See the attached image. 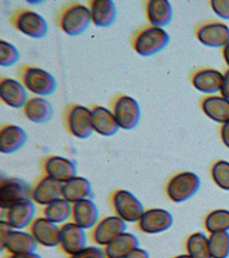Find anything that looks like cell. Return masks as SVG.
<instances>
[{
  "mask_svg": "<svg viewBox=\"0 0 229 258\" xmlns=\"http://www.w3.org/2000/svg\"><path fill=\"white\" fill-rule=\"evenodd\" d=\"M55 23L61 31L71 36L83 33L91 23L88 7L79 2H68L55 14Z\"/></svg>",
  "mask_w": 229,
  "mask_h": 258,
  "instance_id": "obj_1",
  "label": "cell"
},
{
  "mask_svg": "<svg viewBox=\"0 0 229 258\" xmlns=\"http://www.w3.org/2000/svg\"><path fill=\"white\" fill-rule=\"evenodd\" d=\"M170 39V36L164 28L149 24H144L132 32L130 44L136 53L148 56L164 49Z\"/></svg>",
  "mask_w": 229,
  "mask_h": 258,
  "instance_id": "obj_2",
  "label": "cell"
},
{
  "mask_svg": "<svg viewBox=\"0 0 229 258\" xmlns=\"http://www.w3.org/2000/svg\"><path fill=\"white\" fill-rule=\"evenodd\" d=\"M17 77L26 89L39 96H49L57 88L55 78L47 71L34 64H21L17 69Z\"/></svg>",
  "mask_w": 229,
  "mask_h": 258,
  "instance_id": "obj_3",
  "label": "cell"
},
{
  "mask_svg": "<svg viewBox=\"0 0 229 258\" xmlns=\"http://www.w3.org/2000/svg\"><path fill=\"white\" fill-rule=\"evenodd\" d=\"M62 122L65 131L76 138L87 139L94 131L91 111L77 103H68L64 107Z\"/></svg>",
  "mask_w": 229,
  "mask_h": 258,
  "instance_id": "obj_4",
  "label": "cell"
},
{
  "mask_svg": "<svg viewBox=\"0 0 229 258\" xmlns=\"http://www.w3.org/2000/svg\"><path fill=\"white\" fill-rule=\"evenodd\" d=\"M9 23L15 29L33 38H41L48 32V24L40 14L27 8H17L9 16Z\"/></svg>",
  "mask_w": 229,
  "mask_h": 258,
  "instance_id": "obj_5",
  "label": "cell"
},
{
  "mask_svg": "<svg viewBox=\"0 0 229 258\" xmlns=\"http://www.w3.org/2000/svg\"><path fill=\"white\" fill-rule=\"evenodd\" d=\"M109 106L120 128L131 130L137 126L140 117V106L131 96L116 93L110 98Z\"/></svg>",
  "mask_w": 229,
  "mask_h": 258,
  "instance_id": "obj_6",
  "label": "cell"
},
{
  "mask_svg": "<svg viewBox=\"0 0 229 258\" xmlns=\"http://www.w3.org/2000/svg\"><path fill=\"white\" fill-rule=\"evenodd\" d=\"M109 203L115 215L125 223H137L144 211L139 200L126 189H117L112 191Z\"/></svg>",
  "mask_w": 229,
  "mask_h": 258,
  "instance_id": "obj_7",
  "label": "cell"
},
{
  "mask_svg": "<svg viewBox=\"0 0 229 258\" xmlns=\"http://www.w3.org/2000/svg\"><path fill=\"white\" fill-rule=\"evenodd\" d=\"M200 177L191 171H183L174 175L166 187L167 195L171 201L180 203L190 199L200 187Z\"/></svg>",
  "mask_w": 229,
  "mask_h": 258,
  "instance_id": "obj_8",
  "label": "cell"
},
{
  "mask_svg": "<svg viewBox=\"0 0 229 258\" xmlns=\"http://www.w3.org/2000/svg\"><path fill=\"white\" fill-rule=\"evenodd\" d=\"M196 39L210 47H222L229 41V28L217 20H206L198 23L194 28Z\"/></svg>",
  "mask_w": 229,
  "mask_h": 258,
  "instance_id": "obj_9",
  "label": "cell"
},
{
  "mask_svg": "<svg viewBox=\"0 0 229 258\" xmlns=\"http://www.w3.org/2000/svg\"><path fill=\"white\" fill-rule=\"evenodd\" d=\"M126 229L125 222L117 216H106L98 220L90 229V239L96 245L105 247Z\"/></svg>",
  "mask_w": 229,
  "mask_h": 258,
  "instance_id": "obj_10",
  "label": "cell"
},
{
  "mask_svg": "<svg viewBox=\"0 0 229 258\" xmlns=\"http://www.w3.org/2000/svg\"><path fill=\"white\" fill-rule=\"evenodd\" d=\"M40 168L43 175L63 183L77 175L75 163L59 155H46L40 163Z\"/></svg>",
  "mask_w": 229,
  "mask_h": 258,
  "instance_id": "obj_11",
  "label": "cell"
},
{
  "mask_svg": "<svg viewBox=\"0 0 229 258\" xmlns=\"http://www.w3.org/2000/svg\"><path fill=\"white\" fill-rule=\"evenodd\" d=\"M31 187L18 177H2L0 181V209L5 211L26 199H30Z\"/></svg>",
  "mask_w": 229,
  "mask_h": 258,
  "instance_id": "obj_12",
  "label": "cell"
},
{
  "mask_svg": "<svg viewBox=\"0 0 229 258\" xmlns=\"http://www.w3.org/2000/svg\"><path fill=\"white\" fill-rule=\"evenodd\" d=\"M63 183L42 175L31 187L30 199L36 205L45 207L62 198Z\"/></svg>",
  "mask_w": 229,
  "mask_h": 258,
  "instance_id": "obj_13",
  "label": "cell"
},
{
  "mask_svg": "<svg viewBox=\"0 0 229 258\" xmlns=\"http://www.w3.org/2000/svg\"><path fill=\"white\" fill-rule=\"evenodd\" d=\"M38 245L53 247L59 245L60 227L43 217H35L27 228Z\"/></svg>",
  "mask_w": 229,
  "mask_h": 258,
  "instance_id": "obj_14",
  "label": "cell"
},
{
  "mask_svg": "<svg viewBox=\"0 0 229 258\" xmlns=\"http://www.w3.org/2000/svg\"><path fill=\"white\" fill-rule=\"evenodd\" d=\"M174 219L172 214L166 209L154 208L143 212L136 225L142 233L156 234L170 229Z\"/></svg>",
  "mask_w": 229,
  "mask_h": 258,
  "instance_id": "obj_15",
  "label": "cell"
},
{
  "mask_svg": "<svg viewBox=\"0 0 229 258\" xmlns=\"http://www.w3.org/2000/svg\"><path fill=\"white\" fill-rule=\"evenodd\" d=\"M85 229L71 221L60 226V242L58 247L63 253L73 255L86 247Z\"/></svg>",
  "mask_w": 229,
  "mask_h": 258,
  "instance_id": "obj_16",
  "label": "cell"
},
{
  "mask_svg": "<svg viewBox=\"0 0 229 258\" xmlns=\"http://www.w3.org/2000/svg\"><path fill=\"white\" fill-rule=\"evenodd\" d=\"M35 204L26 199L12 206L4 211V219L14 229L28 228L35 219Z\"/></svg>",
  "mask_w": 229,
  "mask_h": 258,
  "instance_id": "obj_17",
  "label": "cell"
},
{
  "mask_svg": "<svg viewBox=\"0 0 229 258\" xmlns=\"http://www.w3.org/2000/svg\"><path fill=\"white\" fill-rule=\"evenodd\" d=\"M223 74L216 69L202 67L193 70L190 82L197 90L212 94L219 92L222 86Z\"/></svg>",
  "mask_w": 229,
  "mask_h": 258,
  "instance_id": "obj_18",
  "label": "cell"
},
{
  "mask_svg": "<svg viewBox=\"0 0 229 258\" xmlns=\"http://www.w3.org/2000/svg\"><path fill=\"white\" fill-rule=\"evenodd\" d=\"M38 244L29 232L12 229L3 241H0L2 251L17 254L35 252Z\"/></svg>",
  "mask_w": 229,
  "mask_h": 258,
  "instance_id": "obj_19",
  "label": "cell"
},
{
  "mask_svg": "<svg viewBox=\"0 0 229 258\" xmlns=\"http://www.w3.org/2000/svg\"><path fill=\"white\" fill-rule=\"evenodd\" d=\"M0 98L4 104L13 108H23L27 94L21 82L7 76H0Z\"/></svg>",
  "mask_w": 229,
  "mask_h": 258,
  "instance_id": "obj_20",
  "label": "cell"
},
{
  "mask_svg": "<svg viewBox=\"0 0 229 258\" xmlns=\"http://www.w3.org/2000/svg\"><path fill=\"white\" fill-rule=\"evenodd\" d=\"M92 114V124L94 131L102 136L115 135L120 127L111 111L97 104L88 106Z\"/></svg>",
  "mask_w": 229,
  "mask_h": 258,
  "instance_id": "obj_21",
  "label": "cell"
},
{
  "mask_svg": "<svg viewBox=\"0 0 229 258\" xmlns=\"http://www.w3.org/2000/svg\"><path fill=\"white\" fill-rule=\"evenodd\" d=\"M28 135L23 128L5 123L0 126V151L10 154L19 151L25 145Z\"/></svg>",
  "mask_w": 229,
  "mask_h": 258,
  "instance_id": "obj_22",
  "label": "cell"
},
{
  "mask_svg": "<svg viewBox=\"0 0 229 258\" xmlns=\"http://www.w3.org/2000/svg\"><path fill=\"white\" fill-rule=\"evenodd\" d=\"M70 219L82 229H91L99 220L97 206L90 199L71 204Z\"/></svg>",
  "mask_w": 229,
  "mask_h": 258,
  "instance_id": "obj_23",
  "label": "cell"
},
{
  "mask_svg": "<svg viewBox=\"0 0 229 258\" xmlns=\"http://www.w3.org/2000/svg\"><path fill=\"white\" fill-rule=\"evenodd\" d=\"M202 112L211 120L223 123L229 121V100L222 96L209 94L200 100Z\"/></svg>",
  "mask_w": 229,
  "mask_h": 258,
  "instance_id": "obj_24",
  "label": "cell"
},
{
  "mask_svg": "<svg viewBox=\"0 0 229 258\" xmlns=\"http://www.w3.org/2000/svg\"><path fill=\"white\" fill-rule=\"evenodd\" d=\"M86 4L92 23L97 27H109L115 21L116 8L111 0H88Z\"/></svg>",
  "mask_w": 229,
  "mask_h": 258,
  "instance_id": "obj_25",
  "label": "cell"
},
{
  "mask_svg": "<svg viewBox=\"0 0 229 258\" xmlns=\"http://www.w3.org/2000/svg\"><path fill=\"white\" fill-rule=\"evenodd\" d=\"M144 16L149 24L163 27L172 18V6L167 0H146L142 2Z\"/></svg>",
  "mask_w": 229,
  "mask_h": 258,
  "instance_id": "obj_26",
  "label": "cell"
},
{
  "mask_svg": "<svg viewBox=\"0 0 229 258\" xmlns=\"http://www.w3.org/2000/svg\"><path fill=\"white\" fill-rule=\"evenodd\" d=\"M23 115L36 124H43L51 120L53 115L51 103L41 97L32 96L22 108Z\"/></svg>",
  "mask_w": 229,
  "mask_h": 258,
  "instance_id": "obj_27",
  "label": "cell"
},
{
  "mask_svg": "<svg viewBox=\"0 0 229 258\" xmlns=\"http://www.w3.org/2000/svg\"><path fill=\"white\" fill-rule=\"evenodd\" d=\"M91 193V183L86 177L76 175L63 183L62 198L71 204L89 199Z\"/></svg>",
  "mask_w": 229,
  "mask_h": 258,
  "instance_id": "obj_28",
  "label": "cell"
},
{
  "mask_svg": "<svg viewBox=\"0 0 229 258\" xmlns=\"http://www.w3.org/2000/svg\"><path fill=\"white\" fill-rule=\"evenodd\" d=\"M138 247L137 238L133 234L124 232L104 247L106 258H124Z\"/></svg>",
  "mask_w": 229,
  "mask_h": 258,
  "instance_id": "obj_29",
  "label": "cell"
},
{
  "mask_svg": "<svg viewBox=\"0 0 229 258\" xmlns=\"http://www.w3.org/2000/svg\"><path fill=\"white\" fill-rule=\"evenodd\" d=\"M71 213V204L63 198L43 207L41 211V217L55 224L63 223L70 219Z\"/></svg>",
  "mask_w": 229,
  "mask_h": 258,
  "instance_id": "obj_30",
  "label": "cell"
},
{
  "mask_svg": "<svg viewBox=\"0 0 229 258\" xmlns=\"http://www.w3.org/2000/svg\"><path fill=\"white\" fill-rule=\"evenodd\" d=\"M188 255L192 258L211 257L208 237L201 232H196L189 236L186 241Z\"/></svg>",
  "mask_w": 229,
  "mask_h": 258,
  "instance_id": "obj_31",
  "label": "cell"
},
{
  "mask_svg": "<svg viewBox=\"0 0 229 258\" xmlns=\"http://www.w3.org/2000/svg\"><path fill=\"white\" fill-rule=\"evenodd\" d=\"M205 228L209 233L229 231V211L216 209L206 216L204 221Z\"/></svg>",
  "mask_w": 229,
  "mask_h": 258,
  "instance_id": "obj_32",
  "label": "cell"
},
{
  "mask_svg": "<svg viewBox=\"0 0 229 258\" xmlns=\"http://www.w3.org/2000/svg\"><path fill=\"white\" fill-rule=\"evenodd\" d=\"M211 257L226 258L229 255L228 231L210 233L208 237Z\"/></svg>",
  "mask_w": 229,
  "mask_h": 258,
  "instance_id": "obj_33",
  "label": "cell"
},
{
  "mask_svg": "<svg viewBox=\"0 0 229 258\" xmlns=\"http://www.w3.org/2000/svg\"><path fill=\"white\" fill-rule=\"evenodd\" d=\"M211 176L215 184L224 190L229 191V162L218 160L212 165Z\"/></svg>",
  "mask_w": 229,
  "mask_h": 258,
  "instance_id": "obj_34",
  "label": "cell"
},
{
  "mask_svg": "<svg viewBox=\"0 0 229 258\" xmlns=\"http://www.w3.org/2000/svg\"><path fill=\"white\" fill-rule=\"evenodd\" d=\"M20 53L13 44L0 40V64L3 67L13 66L19 61Z\"/></svg>",
  "mask_w": 229,
  "mask_h": 258,
  "instance_id": "obj_35",
  "label": "cell"
},
{
  "mask_svg": "<svg viewBox=\"0 0 229 258\" xmlns=\"http://www.w3.org/2000/svg\"><path fill=\"white\" fill-rule=\"evenodd\" d=\"M67 258H106L104 250L96 246L84 247L81 251L73 255H69Z\"/></svg>",
  "mask_w": 229,
  "mask_h": 258,
  "instance_id": "obj_36",
  "label": "cell"
},
{
  "mask_svg": "<svg viewBox=\"0 0 229 258\" xmlns=\"http://www.w3.org/2000/svg\"><path fill=\"white\" fill-rule=\"evenodd\" d=\"M209 5L219 17L229 20V0H210Z\"/></svg>",
  "mask_w": 229,
  "mask_h": 258,
  "instance_id": "obj_37",
  "label": "cell"
},
{
  "mask_svg": "<svg viewBox=\"0 0 229 258\" xmlns=\"http://www.w3.org/2000/svg\"><path fill=\"white\" fill-rule=\"evenodd\" d=\"M219 92L220 96L229 100V68L224 71L223 74L222 86Z\"/></svg>",
  "mask_w": 229,
  "mask_h": 258,
  "instance_id": "obj_38",
  "label": "cell"
},
{
  "mask_svg": "<svg viewBox=\"0 0 229 258\" xmlns=\"http://www.w3.org/2000/svg\"><path fill=\"white\" fill-rule=\"evenodd\" d=\"M220 135L223 144L229 149V121L221 124Z\"/></svg>",
  "mask_w": 229,
  "mask_h": 258,
  "instance_id": "obj_39",
  "label": "cell"
},
{
  "mask_svg": "<svg viewBox=\"0 0 229 258\" xmlns=\"http://www.w3.org/2000/svg\"><path fill=\"white\" fill-rule=\"evenodd\" d=\"M124 258H149V257H148V254L145 250L137 247L134 249L133 251L130 252Z\"/></svg>",
  "mask_w": 229,
  "mask_h": 258,
  "instance_id": "obj_40",
  "label": "cell"
},
{
  "mask_svg": "<svg viewBox=\"0 0 229 258\" xmlns=\"http://www.w3.org/2000/svg\"><path fill=\"white\" fill-rule=\"evenodd\" d=\"M4 258H42L41 256L35 253V252L31 253L10 254L8 253Z\"/></svg>",
  "mask_w": 229,
  "mask_h": 258,
  "instance_id": "obj_41",
  "label": "cell"
},
{
  "mask_svg": "<svg viewBox=\"0 0 229 258\" xmlns=\"http://www.w3.org/2000/svg\"><path fill=\"white\" fill-rule=\"evenodd\" d=\"M221 53H222L223 59L229 68V41L221 47Z\"/></svg>",
  "mask_w": 229,
  "mask_h": 258,
  "instance_id": "obj_42",
  "label": "cell"
},
{
  "mask_svg": "<svg viewBox=\"0 0 229 258\" xmlns=\"http://www.w3.org/2000/svg\"><path fill=\"white\" fill-rule=\"evenodd\" d=\"M174 258H192L191 257L190 255H188V254H182V255H180L178 256H176V257Z\"/></svg>",
  "mask_w": 229,
  "mask_h": 258,
  "instance_id": "obj_43",
  "label": "cell"
}]
</instances>
